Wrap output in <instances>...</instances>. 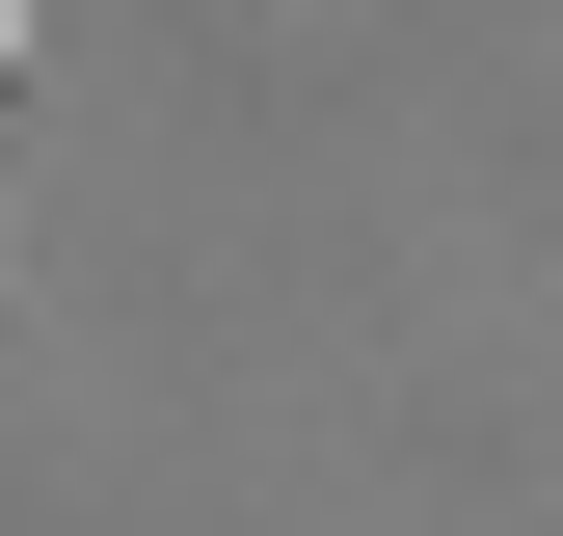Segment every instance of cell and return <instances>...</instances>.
I'll use <instances>...</instances> for the list:
<instances>
[{"label": "cell", "mask_w": 563, "mask_h": 536, "mask_svg": "<svg viewBox=\"0 0 563 536\" xmlns=\"http://www.w3.org/2000/svg\"><path fill=\"white\" fill-rule=\"evenodd\" d=\"M0 54H27V0H0Z\"/></svg>", "instance_id": "6da1fadb"}]
</instances>
